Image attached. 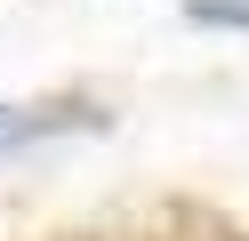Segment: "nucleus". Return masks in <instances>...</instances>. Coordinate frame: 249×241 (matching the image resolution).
<instances>
[{"mask_svg": "<svg viewBox=\"0 0 249 241\" xmlns=\"http://www.w3.org/2000/svg\"><path fill=\"white\" fill-rule=\"evenodd\" d=\"M89 105H0V153H17V145H40V137H65L81 129Z\"/></svg>", "mask_w": 249, "mask_h": 241, "instance_id": "f257e3e1", "label": "nucleus"}, {"mask_svg": "<svg viewBox=\"0 0 249 241\" xmlns=\"http://www.w3.org/2000/svg\"><path fill=\"white\" fill-rule=\"evenodd\" d=\"M193 24H249V0H185Z\"/></svg>", "mask_w": 249, "mask_h": 241, "instance_id": "f03ea898", "label": "nucleus"}]
</instances>
